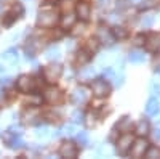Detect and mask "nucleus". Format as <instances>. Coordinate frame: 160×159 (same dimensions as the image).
<instances>
[{
  "instance_id": "58836bf2",
  "label": "nucleus",
  "mask_w": 160,
  "mask_h": 159,
  "mask_svg": "<svg viewBox=\"0 0 160 159\" xmlns=\"http://www.w3.org/2000/svg\"><path fill=\"white\" fill-rule=\"evenodd\" d=\"M155 71H157V72L160 74V66H157V68H155Z\"/></svg>"
},
{
  "instance_id": "dca6fc26",
  "label": "nucleus",
  "mask_w": 160,
  "mask_h": 159,
  "mask_svg": "<svg viewBox=\"0 0 160 159\" xmlns=\"http://www.w3.org/2000/svg\"><path fill=\"white\" fill-rule=\"evenodd\" d=\"M128 60H130L131 63L138 64V63H142V61L146 60V55H144V51H141V50H131V51L128 53Z\"/></svg>"
},
{
  "instance_id": "c756f323",
  "label": "nucleus",
  "mask_w": 160,
  "mask_h": 159,
  "mask_svg": "<svg viewBox=\"0 0 160 159\" xmlns=\"http://www.w3.org/2000/svg\"><path fill=\"white\" fill-rule=\"evenodd\" d=\"M77 141L85 146V145L88 143V135H87V132H82V130H80L78 134H77Z\"/></svg>"
},
{
  "instance_id": "e433bc0d",
  "label": "nucleus",
  "mask_w": 160,
  "mask_h": 159,
  "mask_svg": "<svg viewBox=\"0 0 160 159\" xmlns=\"http://www.w3.org/2000/svg\"><path fill=\"white\" fill-rule=\"evenodd\" d=\"M11 82V79L10 77H7V79H2V85H8Z\"/></svg>"
},
{
  "instance_id": "ea45409f",
  "label": "nucleus",
  "mask_w": 160,
  "mask_h": 159,
  "mask_svg": "<svg viewBox=\"0 0 160 159\" xmlns=\"http://www.w3.org/2000/svg\"><path fill=\"white\" fill-rule=\"evenodd\" d=\"M0 98H2V93H0Z\"/></svg>"
},
{
  "instance_id": "cd10ccee",
  "label": "nucleus",
  "mask_w": 160,
  "mask_h": 159,
  "mask_svg": "<svg viewBox=\"0 0 160 159\" xmlns=\"http://www.w3.org/2000/svg\"><path fill=\"white\" fill-rule=\"evenodd\" d=\"M114 3H115V0H98V5L102 10H111L114 7Z\"/></svg>"
},
{
  "instance_id": "20e7f679",
  "label": "nucleus",
  "mask_w": 160,
  "mask_h": 159,
  "mask_svg": "<svg viewBox=\"0 0 160 159\" xmlns=\"http://www.w3.org/2000/svg\"><path fill=\"white\" fill-rule=\"evenodd\" d=\"M16 87L24 93H31V92L35 90V81L29 76H19L16 81Z\"/></svg>"
},
{
  "instance_id": "473e14b6",
  "label": "nucleus",
  "mask_w": 160,
  "mask_h": 159,
  "mask_svg": "<svg viewBox=\"0 0 160 159\" xmlns=\"http://www.w3.org/2000/svg\"><path fill=\"white\" fill-rule=\"evenodd\" d=\"M151 93H154V95H158V97H160V84H155V82H152V84H151Z\"/></svg>"
},
{
  "instance_id": "f3484780",
  "label": "nucleus",
  "mask_w": 160,
  "mask_h": 159,
  "mask_svg": "<svg viewBox=\"0 0 160 159\" xmlns=\"http://www.w3.org/2000/svg\"><path fill=\"white\" fill-rule=\"evenodd\" d=\"M90 60H91V55H90V51H88L87 48L78 50V53H77V64H78V66L87 64Z\"/></svg>"
},
{
  "instance_id": "9b49d317",
  "label": "nucleus",
  "mask_w": 160,
  "mask_h": 159,
  "mask_svg": "<svg viewBox=\"0 0 160 159\" xmlns=\"http://www.w3.org/2000/svg\"><path fill=\"white\" fill-rule=\"evenodd\" d=\"M75 11H77V16L82 19V21H88L90 19V13H91V8L87 2H78L77 7H75Z\"/></svg>"
},
{
  "instance_id": "5701e85b",
  "label": "nucleus",
  "mask_w": 160,
  "mask_h": 159,
  "mask_svg": "<svg viewBox=\"0 0 160 159\" xmlns=\"http://www.w3.org/2000/svg\"><path fill=\"white\" fill-rule=\"evenodd\" d=\"M75 132H77V127H75L74 124H66V125L61 127V134L66 135V137H72V135H75Z\"/></svg>"
},
{
  "instance_id": "9d476101",
  "label": "nucleus",
  "mask_w": 160,
  "mask_h": 159,
  "mask_svg": "<svg viewBox=\"0 0 160 159\" xmlns=\"http://www.w3.org/2000/svg\"><path fill=\"white\" fill-rule=\"evenodd\" d=\"M96 37H98V40H99L102 45H108V47H111V45L114 44V40H115V37L112 35V32H111L109 29H106V28H99Z\"/></svg>"
},
{
  "instance_id": "6e6552de",
  "label": "nucleus",
  "mask_w": 160,
  "mask_h": 159,
  "mask_svg": "<svg viewBox=\"0 0 160 159\" xmlns=\"http://www.w3.org/2000/svg\"><path fill=\"white\" fill-rule=\"evenodd\" d=\"M131 143H133V137L131 135H128V134L122 135L117 140V153L122 154V156L127 154L130 151V148H131Z\"/></svg>"
},
{
  "instance_id": "f03ea898",
  "label": "nucleus",
  "mask_w": 160,
  "mask_h": 159,
  "mask_svg": "<svg viewBox=\"0 0 160 159\" xmlns=\"http://www.w3.org/2000/svg\"><path fill=\"white\" fill-rule=\"evenodd\" d=\"M91 92H93L95 97L104 98V97H108L111 93V85L106 81H102V79H98V81H95L91 84Z\"/></svg>"
},
{
  "instance_id": "a878e982",
  "label": "nucleus",
  "mask_w": 160,
  "mask_h": 159,
  "mask_svg": "<svg viewBox=\"0 0 160 159\" xmlns=\"http://www.w3.org/2000/svg\"><path fill=\"white\" fill-rule=\"evenodd\" d=\"M144 154L149 159H155V157H160V150L157 146H148V150H146Z\"/></svg>"
},
{
  "instance_id": "c9c22d12",
  "label": "nucleus",
  "mask_w": 160,
  "mask_h": 159,
  "mask_svg": "<svg viewBox=\"0 0 160 159\" xmlns=\"http://www.w3.org/2000/svg\"><path fill=\"white\" fill-rule=\"evenodd\" d=\"M135 40H136L135 44H138V45H139V44H144V35H138Z\"/></svg>"
},
{
  "instance_id": "4468645a",
  "label": "nucleus",
  "mask_w": 160,
  "mask_h": 159,
  "mask_svg": "<svg viewBox=\"0 0 160 159\" xmlns=\"http://www.w3.org/2000/svg\"><path fill=\"white\" fill-rule=\"evenodd\" d=\"M38 117H40L38 109H32V108L26 109V111H24V114H22L24 122H28V124H34V122H35V119H38Z\"/></svg>"
},
{
  "instance_id": "2eb2a0df",
  "label": "nucleus",
  "mask_w": 160,
  "mask_h": 159,
  "mask_svg": "<svg viewBox=\"0 0 160 159\" xmlns=\"http://www.w3.org/2000/svg\"><path fill=\"white\" fill-rule=\"evenodd\" d=\"M158 111H160V104H158L157 98H151L148 101V104H146V113L149 116H155V114H158Z\"/></svg>"
},
{
  "instance_id": "423d86ee",
  "label": "nucleus",
  "mask_w": 160,
  "mask_h": 159,
  "mask_svg": "<svg viewBox=\"0 0 160 159\" xmlns=\"http://www.w3.org/2000/svg\"><path fill=\"white\" fill-rule=\"evenodd\" d=\"M43 100L47 103H50V104H58L62 100V92L59 88H56V87H51L43 93Z\"/></svg>"
},
{
  "instance_id": "a211bd4d",
  "label": "nucleus",
  "mask_w": 160,
  "mask_h": 159,
  "mask_svg": "<svg viewBox=\"0 0 160 159\" xmlns=\"http://www.w3.org/2000/svg\"><path fill=\"white\" fill-rule=\"evenodd\" d=\"M96 69L95 68H83L82 71L78 72V79L80 81H91L93 76H95Z\"/></svg>"
},
{
  "instance_id": "4be33fe9",
  "label": "nucleus",
  "mask_w": 160,
  "mask_h": 159,
  "mask_svg": "<svg viewBox=\"0 0 160 159\" xmlns=\"http://www.w3.org/2000/svg\"><path fill=\"white\" fill-rule=\"evenodd\" d=\"M74 23H75V16H74V15H71V13H69V15H64V18L61 19V26H62L64 29L72 28Z\"/></svg>"
},
{
  "instance_id": "2f4dec72",
  "label": "nucleus",
  "mask_w": 160,
  "mask_h": 159,
  "mask_svg": "<svg viewBox=\"0 0 160 159\" xmlns=\"http://www.w3.org/2000/svg\"><path fill=\"white\" fill-rule=\"evenodd\" d=\"M72 119H74V122H82L83 121V114L80 111H74L72 113Z\"/></svg>"
},
{
  "instance_id": "f704fd0d",
  "label": "nucleus",
  "mask_w": 160,
  "mask_h": 159,
  "mask_svg": "<svg viewBox=\"0 0 160 159\" xmlns=\"http://www.w3.org/2000/svg\"><path fill=\"white\" fill-rule=\"evenodd\" d=\"M151 137H152L154 141H158V140H160V129H154V130L151 132Z\"/></svg>"
},
{
  "instance_id": "7c9ffc66",
  "label": "nucleus",
  "mask_w": 160,
  "mask_h": 159,
  "mask_svg": "<svg viewBox=\"0 0 160 159\" xmlns=\"http://www.w3.org/2000/svg\"><path fill=\"white\" fill-rule=\"evenodd\" d=\"M112 81H114V84H115L117 87H120V85H123V81H125V76H123V74H120V76H115V74H114V77H112Z\"/></svg>"
},
{
  "instance_id": "72a5a7b5",
  "label": "nucleus",
  "mask_w": 160,
  "mask_h": 159,
  "mask_svg": "<svg viewBox=\"0 0 160 159\" xmlns=\"http://www.w3.org/2000/svg\"><path fill=\"white\" fill-rule=\"evenodd\" d=\"M142 7L144 8H151V7H154V5H157L158 3V0H146V2H144V0H142Z\"/></svg>"
},
{
  "instance_id": "393cba45",
  "label": "nucleus",
  "mask_w": 160,
  "mask_h": 159,
  "mask_svg": "<svg viewBox=\"0 0 160 159\" xmlns=\"http://www.w3.org/2000/svg\"><path fill=\"white\" fill-rule=\"evenodd\" d=\"M29 44L26 45V51H28L29 56H34L35 51H37V39H31V40H28Z\"/></svg>"
},
{
  "instance_id": "7ed1b4c3",
  "label": "nucleus",
  "mask_w": 160,
  "mask_h": 159,
  "mask_svg": "<svg viewBox=\"0 0 160 159\" xmlns=\"http://www.w3.org/2000/svg\"><path fill=\"white\" fill-rule=\"evenodd\" d=\"M146 150H148V141H146L144 138L133 140L131 148H130V156L131 157H141V156H144Z\"/></svg>"
},
{
  "instance_id": "b1692460",
  "label": "nucleus",
  "mask_w": 160,
  "mask_h": 159,
  "mask_svg": "<svg viewBox=\"0 0 160 159\" xmlns=\"http://www.w3.org/2000/svg\"><path fill=\"white\" fill-rule=\"evenodd\" d=\"M149 132V124L148 121H139L138 125H136V134L138 135H146Z\"/></svg>"
},
{
  "instance_id": "0eeeda50",
  "label": "nucleus",
  "mask_w": 160,
  "mask_h": 159,
  "mask_svg": "<svg viewBox=\"0 0 160 159\" xmlns=\"http://www.w3.org/2000/svg\"><path fill=\"white\" fill-rule=\"evenodd\" d=\"M88 100V90L85 87H77L72 93H71V101L77 106L83 104L85 101Z\"/></svg>"
},
{
  "instance_id": "bb28decb",
  "label": "nucleus",
  "mask_w": 160,
  "mask_h": 159,
  "mask_svg": "<svg viewBox=\"0 0 160 159\" xmlns=\"http://www.w3.org/2000/svg\"><path fill=\"white\" fill-rule=\"evenodd\" d=\"M112 35L117 39H125L127 35H128V32H127V29L125 28H122V26H115L114 28V31H112Z\"/></svg>"
},
{
  "instance_id": "4c0bfd02",
  "label": "nucleus",
  "mask_w": 160,
  "mask_h": 159,
  "mask_svg": "<svg viewBox=\"0 0 160 159\" xmlns=\"http://www.w3.org/2000/svg\"><path fill=\"white\" fill-rule=\"evenodd\" d=\"M142 2V0H130V3H133V5H139Z\"/></svg>"
},
{
  "instance_id": "f8f14e48",
  "label": "nucleus",
  "mask_w": 160,
  "mask_h": 159,
  "mask_svg": "<svg viewBox=\"0 0 160 159\" xmlns=\"http://www.w3.org/2000/svg\"><path fill=\"white\" fill-rule=\"evenodd\" d=\"M2 61L7 63V64H16V63L19 61V55H18L16 48H8L7 51H3Z\"/></svg>"
},
{
  "instance_id": "ddd939ff",
  "label": "nucleus",
  "mask_w": 160,
  "mask_h": 159,
  "mask_svg": "<svg viewBox=\"0 0 160 159\" xmlns=\"http://www.w3.org/2000/svg\"><path fill=\"white\" fill-rule=\"evenodd\" d=\"M146 48L149 51H157L160 48V35H157V34L149 35L146 39Z\"/></svg>"
},
{
  "instance_id": "1a4fd4ad",
  "label": "nucleus",
  "mask_w": 160,
  "mask_h": 159,
  "mask_svg": "<svg viewBox=\"0 0 160 159\" xmlns=\"http://www.w3.org/2000/svg\"><path fill=\"white\" fill-rule=\"evenodd\" d=\"M77 146L74 143H71V141H66V143H62L61 145V148H59V156L61 157H68V159H74V157H77Z\"/></svg>"
},
{
  "instance_id": "412c9836",
  "label": "nucleus",
  "mask_w": 160,
  "mask_h": 159,
  "mask_svg": "<svg viewBox=\"0 0 160 159\" xmlns=\"http://www.w3.org/2000/svg\"><path fill=\"white\" fill-rule=\"evenodd\" d=\"M155 21V16L152 15V13H146V15L141 16V26L142 28H151V26L154 24Z\"/></svg>"
},
{
  "instance_id": "aec40b11",
  "label": "nucleus",
  "mask_w": 160,
  "mask_h": 159,
  "mask_svg": "<svg viewBox=\"0 0 160 159\" xmlns=\"http://www.w3.org/2000/svg\"><path fill=\"white\" fill-rule=\"evenodd\" d=\"M45 56H47V60H58L59 56H61V51H59V48L58 47H55V45H51L47 51H45Z\"/></svg>"
},
{
  "instance_id": "c85d7f7f",
  "label": "nucleus",
  "mask_w": 160,
  "mask_h": 159,
  "mask_svg": "<svg viewBox=\"0 0 160 159\" xmlns=\"http://www.w3.org/2000/svg\"><path fill=\"white\" fill-rule=\"evenodd\" d=\"M48 127H45V125H42V127H38L37 130H35V137H38V138H47L48 137Z\"/></svg>"
},
{
  "instance_id": "39448f33",
  "label": "nucleus",
  "mask_w": 160,
  "mask_h": 159,
  "mask_svg": "<svg viewBox=\"0 0 160 159\" xmlns=\"http://www.w3.org/2000/svg\"><path fill=\"white\" fill-rule=\"evenodd\" d=\"M61 74H62V68L59 64H50L43 69V76L48 82H56L61 77Z\"/></svg>"
},
{
  "instance_id": "f257e3e1",
  "label": "nucleus",
  "mask_w": 160,
  "mask_h": 159,
  "mask_svg": "<svg viewBox=\"0 0 160 159\" xmlns=\"http://www.w3.org/2000/svg\"><path fill=\"white\" fill-rule=\"evenodd\" d=\"M58 23V13L51 8H43L38 11L37 16V24L40 28H51Z\"/></svg>"
},
{
  "instance_id": "6ab92c4d",
  "label": "nucleus",
  "mask_w": 160,
  "mask_h": 159,
  "mask_svg": "<svg viewBox=\"0 0 160 159\" xmlns=\"http://www.w3.org/2000/svg\"><path fill=\"white\" fill-rule=\"evenodd\" d=\"M115 127L118 129V132H128V130L131 129V119H130L128 116L122 117V119H120V122H117Z\"/></svg>"
}]
</instances>
